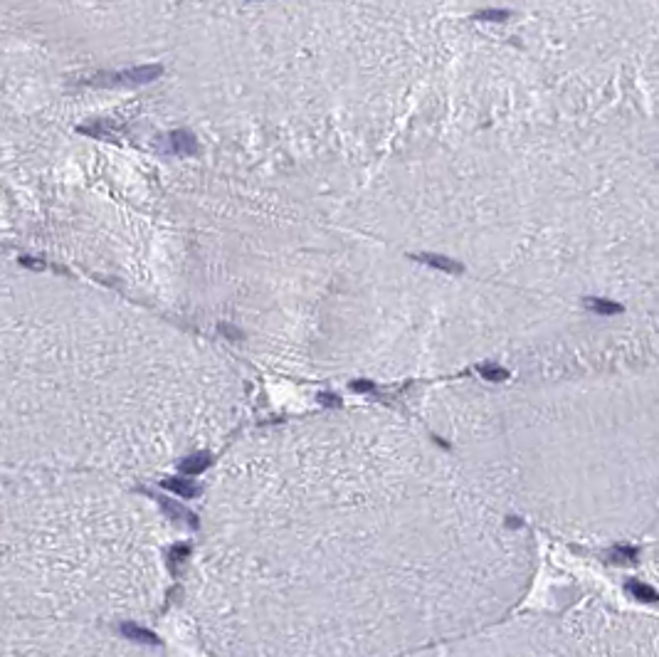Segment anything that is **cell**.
Here are the masks:
<instances>
[{
	"label": "cell",
	"mask_w": 659,
	"mask_h": 657,
	"mask_svg": "<svg viewBox=\"0 0 659 657\" xmlns=\"http://www.w3.org/2000/svg\"><path fill=\"white\" fill-rule=\"evenodd\" d=\"M398 657H659V613L590 598L554 608L518 605Z\"/></svg>",
	"instance_id": "obj_1"
},
{
	"label": "cell",
	"mask_w": 659,
	"mask_h": 657,
	"mask_svg": "<svg viewBox=\"0 0 659 657\" xmlns=\"http://www.w3.org/2000/svg\"><path fill=\"white\" fill-rule=\"evenodd\" d=\"M161 72H163V70H161L159 65L131 67V70L121 72V74H119V79H124V82H134V84H146V82H153V79H159Z\"/></svg>",
	"instance_id": "obj_2"
},
{
	"label": "cell",
	"mask_w": 659,
	"mask_h": 657,
	"mask_svg": "<svg viewBox=\"0 0 659 657\" xmlns=\"http://www.w3.org/2000/svg\"><path fill=\"white\" fill-rule=\"evenodd\" d=\"M207 465H210V455L201 452V455H193V457H188V460H183L181 462V472L183 474H201Z\"/></svg>",
	"instance_id": "obj_3"
},
{
	"label": "cell",
	"mask_w": 659,
	"mask_h": 657,
	"mask_svg": "<svg viewBox=\"0 0 659 657\" xmlns=\"http://www.w3.org/2000/svg\"><path fill=\"white\" fill-rule=\"evenodd\" d=\"M173 148H176L178 154H195V139L190 137V134H185V131H178V134H173Z\"/></svg>",
	"instance_id": "obj_4"
},
{
	"label": "cell",
	"mask_w": 659,
	"mask_h": 657,
	"mask_svg": "<svg viewBox=\"0 0 659 657\" xmlns=\"http://www.w3.org/2000/svg\"><path fill=\"white\" fill-rule=\"evenodd\" d=\"M165 487L173 492H183L185 497H190V494H195V487L188 485V482H181V480H173V482H165Z\"/></svg>",
	"instance_id": "obj_5"
}]
</instances>
